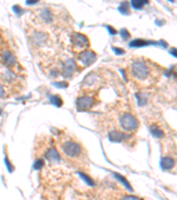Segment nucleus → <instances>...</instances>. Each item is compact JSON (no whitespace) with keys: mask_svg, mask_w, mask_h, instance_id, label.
Instances as JSON below:
<instances>
[{"mask_svg":"<svg viewBox=\"0 0 177 200\" xmlns=\"http://www.w3.org/2000/svg\"><path fill=\"white\" fill-rule=\"evenodd\" d=\"M61 149L65 156L70 159L78 158L82 156V148L81 146V144L72 140H65L64 142H62Z\"/></svg>","mask_w":177,"mask_h":200,"instance_id":"nucleus-1","label":"nucleus"},{"mask_svg":"<svg viewBox=\"0 0 177 200\" xmlns=\"http://www.w3.org/2000/svg\"><path fill=\"white\" fill-rule=\"evenodd\" d=\"M151 72L150 68L143 61H136L132 64L131 74L132 76L139 81H144L148 78Z\"/></svg>","mask_w":177,"mask_h":200,"instance_id":"nucleus-2","label":"nucleus"},{"mask_svg":"<svg viewBox=\"0 0 177 200\" xmlns=\"http://www.w3.org/2000/svg\"><path fill=\"white\" fill-rule=\"evenodd\" d=\"M102 82H103V79L99 74L91 72L85 77V78L82 82V87L85 90H89V91L97 90L99 87H101Z\"/></svg>","mask_w":177,"mask_h":200,"instance_id":"nucleus-3","label":"nucleus"},{"mask_svg":"<svg viewBox=\"0 0 177 200\" xmlns=\"http://www.w3.org/2000/svg\"><path fill=\"white\" fill-rule=\"evenodd\" d=\"M71 44L75 51L82 52L90 47V41L83 34L75 32L71 36Z\"/></svg>","mask_w":177,"mask_h":200,"instance_id":"nucleus-4","label":"nucleus"},{"mask_svg":"<svg viewBox=\"0 0 177 200\" xmlns=\"http://www.w3.org/2000/svg\"><path fill=\"white\" fill-rule=\"evenodd\" d=\"M120 123L121 127L127 132H135L139 127L138 120L131 114H123L120 119Z\"/></svg>","mask_w":177,"mask_h":200,"instance_id":"nucleus-5","label":"nucleus"},{"mask_svg":"<svg viewBox=\"0 0 177 200\" xmlns=\"http://www.w3.org/2000/svg\"><path fill=\"white\" fill-rule=\"evenodd\" d=\"M80 62L84 67H88L92 65L97 60V54L91 50H84L81 52L78 56Z\"/></svg>","mask_w":177,"mask_h":200,"instance_id":"nucleus-6","label":"nucleus"},{"mask_svg":"<svg viewBox=\"0 0 177 200\" xmlns=\"http://www.w3.org/2000/svg\"><path fill=\"white\" fill-rule=\"evenodd\" d=\"M95 103V99L92 96L84 95L77 99L76 100V106L80 110H85L90 108H91Z\"/></svg>","mask_w":177,"mask_h":200,"instance_id":"nucleus-7","label":"nucleus"},{"mask_svg":"<svg viewBox=\"0 0 177 200\" xmlns=\"http://www.w3.org/2000/svg\"><path fill=\"white\" fill-rule=\"evenodd\" d=\"M76 70V63L73 59H68L62 66V74L65 78H71Z\"/></svg>","mask_w":177,"mask_h":200,"instance_id":"nucleus-8","label":"nucleus"},{"mask_svg":"<svg viewBox=\"0 0 177 200\" xmlns=\"http://www.w3.org/2000/svg\"><path fill=\"white\" fill-rule=\"evenodd\" d=\"M47 35L44 32H41V31H34L32 34V41L35 45L36 46H45L46 42H47Z\"/></svg>","mask_w":177,"mask_h":200,"instance_id":"nucleus-9","label":"nucleus"},{"mask_svg":"<svg viewBox=\"0 0 177 200\" xmlns=\"http://www.w3.org/2000/svg\"><path fill=\"white\" fill-rule=\"evenodd\" d=\"M2 59H3V61L4 63L6 65L7 67H14L16 65L17 63V60H16V57L13 55V53L8 50H6L3 52V54H2Z\"/></svg>","mask_w":177,"mask_h":200,"instance_id":"nucleus-10","label":"nucleus"},{"mask_svg":"<svg viewBox=\"0 0 177 200\" xmlns=\"http://www.w3.org/2000/svg\"><path fill=\"white\" fill-rule=\"evenodd\" d=\"M45 158L51 164H59L60 161V156L59 152L54 148H51L46 151Z\"/></svg>","mask_w":177,"mask_h":200,"instance_id":"nucleus-11","label":"nucleus"},{"mask_svg":"<svg viewBox=\"0 0 177 200\" xmlns=\"http://www.w3.org/2000/svg\"><path fill=\"white\" fill-rule=\"evenodd\" d=\"M38 18H39L40 22L43 23H51L53 21V13L50 11V9L48 8H44L42 10H40L39 14H38Z\"/></svg>","mask_w":177,"mask_h":200,"instance_id":"nucleus-12","label":"nucleus"},{"mask_svg":"<svg viewBox=\"0 0 177 200\" xmlns=\"http://www.w3.org/2000/svg\"><path fill=\"white\" fill-rule=\"evenodd\" d=\"M129 138V134L121 133L120 131H112L109 133V140H111L112 142H121Z\"/></svg>","mask_w":177,"mask_h":200,"instance_id":"nucleus-13","label":"nucleus"},{"mask_svg":"<svg viewBox=\"0 0 177 200\" xmlns=\"http://www.w3.org/2000/svg\"><path fill=\"white\" fill-rule=\"evenodd\" d=\"M175 164V161L172 158H163L160 161V167L163 170H170Z\"/></svg>","mask_w":177,"mask_h":200,"instance_id":"nucleus-14","label":"nucleus"},{"mask_svg":"<svg viewBox=\"0 0 177 200\" xmlns=\"http://www.w3.org/2000/svg\"><path fill=\"white\" fill-rule=\"evenodd\" d=\"M151 44H153V43L149 42V41H146V40L139 38V39H135V40H133V41H131V42L129 43V47L137 48V47H146V46L151 45Z\"/></svg>","mask_w":177,"mask_h":200,"instance_id":"nucleus-15","label":"nucleus"},{"mask_svg":"<svg viewBox=\"0 0 177 200\" xmlns=\"http://www.w3.org/2000/svg\"><path fill=\"white\" fill-rule=\"evenodd\" d=\"M151 132L152 135L156 138H162L165 135L164 131L162 129H160L159 127L157 126H152L151 127Z\"/></svg>","mask_w":177,"mask_h":200,"instance_id":"nucleus-16","label":"nucleus"},{"mask_svg":"<svg viewBox=\"0 0 177 200\" xmlns=\"http://www.w3.org/2000/svg\"><path fill=\"white\" fill-rule=\"evenodd\" d=\"M119 12L124 15H129L130 13V9H129V5L127 1H124L123 3H121L118 7Z\"/></svg>","mask_w":177,"mask_h":200,"instance_id":"nucleus-17","label":"nucleus"},{"mask_svg":"<svg viewBox=\"0 0 177 200\" xmlns=\"http://www.w3.org/2000/svg\"><path fill=\"white\" fill-rule=\"evenodd\" d=\"M146 4H148V0H131V6L135 9H142Z\"/></svg>","mask_w":177,"mask_h":200,"instance_id":"nucleus-18","label":"nucleus"},{"mask_svg":"<svg viewBox=\"0 0 177 200\" xmlns=\"http://www.w3.org/2000/svg\"><path fill=\"white\" fill-rule=\"evenodd\" d=\"M113 174H114V176L116 177V179H118V180H120V181L121 183H123V184H124L126 188H128V189H129V190H132V187L130 186L129 182V181L127 180V179L125 178L124 176L120 175V173H114Z\"/></svg>","mask_w":177,"mask_h":200,"instance_id":"nucleus-19","label":"nucleus"},{"mask_svg":"<svg viewBox=\"0 0 177 200\" xmlns=\"http://www.w3.org/2000/svg\"><path fill=\"white\" fill-rule=\"evenodd\" d=\"M50 100H51L52 104H53L54 106L58 107V108L61 106V105H62V103H63L61 97L59 96V95H53V96H51Z\"/></svg>","mask_w":177,"mask_h":200,"instance_id":"nucleus-20","label":"nucleus"},{"mask_svg":"<svg viewBox=\"0 0 177 200\" xmlns=\"http://www.w3.org/2000/svg\"><path fill=\"white\" fill-rule=\"evenodd\" d=\"M79 175L83 179V180H85L86 183L87 184H89L90 186H94L95 185V182H94V180H92L91 178L90 177V176H88L87 174H85V173H81V172H79Z\"/></svg>","mask_w":177,"mask_h":200,"instance_id":"nucleus-21","label":"nucleus"},{"mask_svg":"<svg viewBox=\"0 0 177 200\" xmlns=\"http://www.w3.org/2000/svg\"><path fill=\"white\" fill-rule=\"evenodd\" d=\"M44 166V161L43 159H37L36 161H35L33 167L36 170H40Z\"/></svg>","mask_w":177,"mask_h":200,"instance_id":"nucleus-22","label":"nucleus"},{"mask_svg":"<svg viewBox=\"0 0 177 200\" xmlns=\"http://www.w3.org/2000/svg\"><path fill=\"white\" fill-rule=\"evenodd\" d=\"M120 34L121 38H122L124 40H128L129 38H130V36H131L127 29H120Z\"/></svg>","mask_w":177,"mask_h":200,"instance_id":"nucleus-23","label":"nucleus"},{"mask_svg":"<svg viewBox=\"0 0 177 200\" xmlns=\"http://www.w3.org/2000/svg\"><path fill=\"white\" fill-rule=\"evenodd\" d=\"M13 10L14 13H16L17 15H21L22 13H24V9H22L20 6H13Z\"/></svg>","mask_w":177,"mask_h":200,"instance_id":"nucleus-24","label":"nucleus"},{"mask_svg":"<svg viewBox=\"0 0 177 200\" xmlns=\"http://www.w3.org/2000/svg\"><path fill=\"white\" fill-rule=\"evenodd\" d=\"M54 86L57 87H60V88H64V87H66L68 86V84L65 82V81H62V82H56L54 83Z\"/></svg>","mask_w":177,"mask_h":200,"instance_id":"nucleus-25","label":"nucleus"},{"mask_svg":"<svg viewBox=\"0 0 177 200\" xmlns=\"http://www.w3.org/2000/svg\"><path fill=\"white\" fill-rule=\"evenodd\" d=\"M112 50L117 55H120V54H123L125 53L123 49H120V48H118V47H112Z\"/></svg>","mask_w":177,"mask_h":200,"instance_id":"nucleus-26","label":"nucleus"},{"mask_svg":"<svg viewBox=\"0 0 177 200\" xmlns=\"http://www.w3.org/2000/svg\"><path fill=\"white\" fill-rule=\"evenodd\" d=\"M107 29H108V30H109V32H110V34H111L112 36H114L115 34H117V30H116V29H114L112 27L107 26Z\"/></svg>","mask_w":177,"mask_h":200,"instance_id":"nucleus-27","label":"nucleus"},{"mask_svg":"<svg viewBox=\"0 0 177 200\" xmlns=\"http://www.w3.org/2000/svg\"><path fill=\"white\" fill-rule=\"evenodd\" d=\"M5 162H6V165L7 168H8V170H9V172H13V167L11 166V164H10V162L8 161L7 159V158H6V159H5Z\"/></svg>","mask_w":177,"mask_h":200,"instance_id":"nucleus-28","label":"nucleus"},{"mask_svg":"<svg viewBox=\"0 0 177 200\" xmlns=\"http://www.w3.org/2000/svg\"><path fill=\"white\" fill-rule=\"evenodd\" d=\"M39 2V0H27L26 4L28 6H31V5H36Z\"/></svg>","mask_w":177,"mask_h":200,"instance_id":"nucleus-29","label":"nucleus"},{"mask_svg":"<svg viewBox=\"0 0 177 200\" xmlns=\"http://www.w3.org/2000/svg\"><path fill=\"white\" fill-rule=\"evenodd\" d=\"M4 97H6V92L2 87V85L0 84V98H4Z\"/></svg>","mask_w":177,"mask_h":200,"instance_id":"nucleus-30","label":"nucleus"},{"mask_svg":"<svg viewBox=\"0 0 177 200\" xmlns=\"http://www.w3.org/2000/svg\"><path fill=\"white\" fill-rule=\"evenodd\" d=\"M159 44H160V45H162V46H163V47H165V48H166V47H167V44H166L165 41H163V40H161Z\"/></svg>","mask_w":177,"mask_h":200,"instance_id":"nucleus-31","label":"nucleus"},{"mask_svg":"<svg viewBox=\"0 0 177 200\" xmlns=\"http://www.w3.org/2000/svg\"><path fill=\"white\" fill-rule=\"evenodd\" d=\"M125 198H131V199H139L137 197H133V196H129V197H126Z\"/></svg>","mask_w":177,"mask_h":200,"instance_id":"nucleus-32","label":"nucleus"},{"mask_svg":"<svg viewBox=\"0 0 177 200\" xmlns=\"http://www.w3.org/2000/svg\"><path fill=\"white\" fill-rule=\"evenodd\" d=\"M173 50H174V51H172L171 53H172L175 57H176V51H175V49H173Z\"/></svg>","mask_w":177,"mask_h":200,"instance_id":"nucleus-33","label":"nucleus"},{"mask_svg":"<svg viewBox=\"0 0 177 200\" xmlns=\"http://www.w3.org/2000/svg\"><path fill=\"white\" fill-rule=\"evenodd\" d=\"M169 1H170V2H174L175 0H169Z\"/></svg>","mask_w":177,"mask_h":200,"instance_id":"nucleus-34","label":"nucleus"}]
</instances>
